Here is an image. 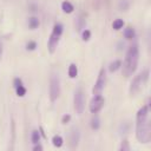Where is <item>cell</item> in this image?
Returning a JSON list of instances; mask_svg holds the SVG:
<instances>
[{
	"label": "cell",
	"instance_id": "obj_1",
	"mask_svg": "<svg viewBox=\"0 0 151 151\" xmlns=\"http://www.w3.org/2000/svg\"><path fill=\"white\" fill-rule=\"evenodd\" d=\"M138 58H139V48L137 44H133L129 47L127 52H126V57L124 63L122 64L123 66V73L125 74V77L131 76L136 68H137V64H138Z\"/></svg>",
	"mask_w": 151,
	"mask_h": 151
},
{
	"label": "cell",
	"instance_id": "obj_2",
	"mask_svg": "<svg viewBox=\"0 0 151 151\" xmlns=\"http://www.w3.org/2000/svg\"><path fill=\"white\" fill-rule=\"evenodd\" d=\"M136 137L139 143H149L151 137V129L147 118L146 119H136Z\"/></svg>",
	"mask_w": 151,
	"mask_h": 151
},
{
	"label": "cell",
	"instance_id": "obj_3",
	"mask_svg": "<svg viewBox=\"0 0 151 151\" xmlns=\"http://www.w3.org/2000/svg\"><path fill=\"white\" fill-rule=\"evenodd\" d=\"M63 34V25L61 24H55L53 26V29H52V33L48 38V42H47V47H48V51L50 53H54L58 44H59V39Z\"/></svg>",
	"mask_w": 151,
	"mask_h": 151
},
{
	"label": "cell",
	"instance_id": "obj_4",
	"mask_svg": "<svg viewBox=\"0 0 151 151\" xmlns=\"http://www.w3.org/2000/svg\"><path fill=\"white\" fill-rule=\"evenodd\" d=\"M60 94V80L58 74H52L50 79V99L55 101Z\"/></svg>",
	"mask_w": 151,
	"mask_h": 151
},
{
	"label": "cell",
	"instance_id": "obj_5",
	"mask_svg": "<svg viewBox=\"0 0 151 151\" xmlns=\"http://www.w3.org/2000/svg\"><path fill=\"white\" fill-rule=\"evenodd\" d=\"M73 103H74V110L77 111V113L81 114L85 109V96H84V92L81 88H77L74 91Z\"/></svg>",
	"mask_w": 151,
	"mask_h": 151
},
{
	"label": "cell",
	"instance_id": "obj_6",
	"mask_svg": "<svg viewBox=\"0 0 151 151\" xmlns=\"http://www.w3.org/2000/svg\"><path fill=\"white\" fill-rule=\"evenodd\" d=\"M106 84V71L105 68H101L99 71V74H98V78H97V81L93 86V94H100L101 91L104 90V86Z\"/></svg>",
	"mask_w": 151,
	"mask_h": 151
},
{
	"label": "cell",
	"instance_id": "obj_7",
	"mask_svg": "<svg viewBox=\"0 0 151 151\" xmlns=\"http://www.w3.org/2000/svg\"><path fill=\"white\" fill-rule=\"evenodd\" d=\"M104 103H105V99L101 94H94V97L90 101V111L92 113H98L103 109Z\"/></svg>",
	"mask_w": 151,
	"mask_h": 151
},
{
	"label": "cell",
	"instance_id": "obj_8",
	"mask_svg": "<svg viewBox=\"0 0 151 151\" xmlns=\"http://www.w3.org/2000/svg\"><path fill=\"white\" fill-rule=\"evenodd\" d=\"M143 85H144V81H143L142 76H140V73H139V74L136 76L134 79L131 81V85H130V94H131V96H134L136 93H138L139 90H140V87H142Z\"/></svg>",
	"mask_w": 151,
	"mask_h": 151
},
{
	"label": "cell",
	"instance_id": "obj_9",
	"mask_svg": "<svg viewBox=\"0 0 151 151\" xmlns=\"http://www.w3.org/2000/svg\"><path fill=\"white\" fill-rule=\"evenodd\" d=\"M79 139H80V132H79V129L78 127H73L71 130V133H70V145L72 149H76L79 144Z\"/></svg>",
	"mask_w": 151,
	"mask_h": 151
},
{
	"label": "cell",
	"instance_id": "obj_10",
	"mask_svg": "<svg viewBox=\"0 0 151 151\" xmlns=\"http://www.w3.org/2000/svg\"><path fill=\"white\" fill-rule=\"evenodd\" d=\"M85 17H84V14H80L78 18H77V22H76V26H77V29L80 32V31H83L84 28H85Z\"/></svg>",
	"mask_w": 151,
	"mask_h": 151
},
{
	"label": "cell",
	"instance_id": "obj_11",
	"mask_svg": "<svg viewBox=\"0 0 151 151\" xmlns=\"http://www.w3.org/2000/svg\"><path fill=\"white\" fill-rule=\"evenodd\" d=\"M136 37V32H134V28L132 27H126L124 29V38L127 39V40H131Z\"/></svg>",
	"mask_w": 151,
	"mask_h": 151
},
{
	"label": "cell",
	"instance_id": "obj_12",
	"mask_svg": "<svg viewBox=\"0 0 151 151\" xmlns=\"http://www.w3.org/2000/svg\"><path fill=\"white\" fill-rule=\"evenodd\" d=\"M61 9L65 13H72L74 11V7H73V5L70 1H63L61 2Z\"/></svg>",
	"mask_w": 151,
	"mask_h": 151
},
{
	"label": "cell",
	"instance_id": "obj_13",
	"mask_svg": "<svg viewBox=\"0 0 151 151\" xmlns=\"http://www.w3.org/2000/svg\"><path fill=\"white\" fill-rule=\"evenodd\" d=\"M39 24H40V21H39V19H38L37 17H31V18H28V27H29V28L35 29V28L39 26Z\"/></svg>",
	"mask_w": 151,
	"mask_h": 151
},
{
	"label": "cell",
	"instance_id": "obj_14",
	"mask_svg": "<svg viewBox=\"0 0 151 151\" xmlns=\"http://www.w3.org/2000/svg\"><path fill=\"white\" fill-rule=\"evenodd\" d=\"M122 67V61L120 60H114L109 65V70L110 72H116L117 70H119Z\"/></svg>",
	"mask_w": 151,
	"mask_h": 151
},
{
	"label": "cell",
	"instance_id": "obj_15",
	"mask_svg": "<svg viewBox=\"0 0 151 151\" xmlns=\"http://www.w3.org/2000/svg\"><path fill=\"white\" fill-rule=\"evenodd\" d=\"M68 76L70 78H76L78 76V67L76 64H71L68 66Z\"/></svg>",
	"mask_w": 151,
	"mask_h": 151
},
{
	"label": "cell",
	"instance_id": "obj_16",
	"mask_svg": "<svg viewBox=\"0 0 151 151\" xmlns=\"http://www.w3.org/2000/svg\"><path fill=\"white\" fill-rule=\"evenodd\" d=\"M31 140L33 144H37L40 142V132L38 130H33L31 133Z\"/></svg>",
	"mask_w": 151,
	"mask_h": 151
},
{
	"label": "cell",
	"instance_id": "obj_17",
	"mask_svg": "<svg viewBox=\"0 0 151 151\" xmlns=\"http://www.w3.org/2000/svg\"><path fill=\"white\" fill-rule=\"evenodd\" d=\"M91 127L93 130H98L100 127V119L98 116H94L92 119H91Z\"/></svg>",
	"mask_w": 151,
	"mask_h": 151
},
{
	"label": "cell",
	"instance_id": "obj_18",
	"mask_svg": "<svg viewBox=\"0 0 151 151\" xmlns=\"http://www.w3.org/2000/svg\"><path fill=\"white\" fill-rule=\"evenodd\" d=\"M52 143H53V145H54L55 147H60V146L64 144V139H63L60 136H54V137L52 138Z\"/></svg>",
	"mask_w": 151,
	"mask_h": 151
},
{
	"label": "cell",
	"instance_id": "obj_19",
	"mask_svg": "<svg viewBox=\"0 0 151 151\" xmlns=\"http://www.w3.org/2000/svg\"><path fill=\"white\" fill-rule=\"evenodd\" d=\"M123 26H124V21H123L122 19H116V20L112 22V27H113V29H116V31L123 28Z\"/></svg>",
	"mask_w": 151,
	"mask_h": 151
},
{
	"label": "cell",
	"instance_id": "obj_20",
	"mask_svg": "<svg viewBox=\"0 0 151 151\" xmlns=\"http://www.w3.org/2000/svg\"><path fill=\"white\" fill-rule=\"evenodd\" d=\"M15 91H17V94L19 97H24L26 94V87L24 86V84L20 85V86H18V87H15Z\"/></svg>",
	"mask_w": 151,
	"mask_h": 151
},
{
	"label": "cell",
	"instance_id": "obj_21",
	"mask_svg": "<svg viewBox=\"0 0 151 151\" xmlns=\"http://www.w3.org/2000/svg\"><path fill=\"white\" fill-rule=\"evenodd\" d=\"M129 8V2L126 0H120L119 1V9L120 11H127Z\"/></svg>",
	"mask_w": 151,
	"mask_h": 151
},
{
	"label": "cell",
	"instance_id": "obj_22",
	"mask_svg": "<svg viewBox=\"0 0 151 151\" xmlns=\"http://www.w3.org/2000/svg\"><path fill=\"white\" fill-rule=\"evenodd\" d=\"M35 47H37V42H35V41H33V40H31V41H28V42L26 44V48H27V50H29V51L35 50Z\"/></svg>",
	"mask_w": 151,
	"mask_h": 151
},
{
	"label": "cell",
	"instance_id": "obj_23",
	"mask_svg": "<svg viewBox=\"0 0 151 151\" xmlns=\"http://www.w3.org/2000/svg\"><path fill=\"white\" fill-rule=\"evenodd\" d=\"M81 37H83V40H88L90 37H91V32L88 29H83V33H81Z\"/></svg>",
	"mask_w": 151,
	"mask_h": 151
},
{
	"label": "cell",
	"instance_id": "obj_24",
	"mask_svg": "<svg viewBox=\"0 0 151 151\" xmlns=\"http://www.w3.org/2000/svg\"><path fill=\"white\" fill-rule=\"evenodd\" d=\"M119 150H122V151H129V150H130V146H129V144H127V140H124V142L122 143Z\"/></svg>",
	"mask_w": 151,
	"mask_h": 151
},
{
	"label": "cell",
	"instance_id": "obj_25",
	"mask_svg": "<svg viewBox=\"0 0 151 151\" xmlns=\"http://www.w3.org/2000/svg\"><path fill=\"white\" fill-rule=\"evenodd\" d=\"M70 119H71V116H70V114H65V116H63V118H61V123H63V124H66V123L70 122Z\"/></svg>",
	"mask_w": 151,
	"mask_h": 151
},
{
	"label": "cell",
	"instance_id": "obj_26",
	"mask_svg": "<svg viewBox=\"0 0 151 151\" xmlns=\"http://www.w3.org/2000/svg\"><path fill=\"white\" fill-rule=\"evenodd\" d=\"M33 150H34V151H38V150H42V146H41L39 143H37V144H34V146H33Z\"/></svg>",
	"mask_w": 151,
	"mask_h": 151
},
{
	"label": "cell",
	"instance_id": "obj_27",
	"mask_svg": "<svg viewBox=\"0 0 151 151\" xmlns=\"http://www.w3.org/2000/svg\"><path fill=\"white\" fill-rule=\"evenodd\" d=\"M1 54H2V42L0 41V57H1Z\"/></svg>",
	"mask_w": 151,
	"mask_h": 151
}]
</instances>
